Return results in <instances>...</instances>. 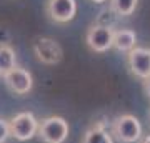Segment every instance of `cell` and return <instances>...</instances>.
<instances>
[{
  "label": "cell",
  "instance_id": "cell-1",
  "mask_svg": "<svg viewBox=\"0 0 150 143\" xmlns=\"http://www.w3.org/2000/svg\"><path fill=\"white\" fill-rule=\"evenodd\" d=\"M142 123L132 113L118 115L112 122V132L110 135L117 138L120 143H137L142 138Z\"/></svg>",
  "mask_w": 150,
  "mask_h": 143
},
{
  "label": "cell",
  "instance_id": "cell-2",
  "mask_svg": "<svg viewBox=\"0 0 150 143\" xmlns=\"http://www.w3.org/2000/svg\"><path fill=\"white\" fill-rule=\"evenodd\" d=\"M70 127L64 117L52 115L38 122L37 135L43 143H64L69 137Z\"/></svg>",
  "mask_w": 150,
  "mask_h": 143
},
{
  "label": "cell",
  "instance_id": "cell-3",
  "mask_svg": "<svg viewBox=\"0 0 150 143\" xmlns=\"http://www.w3.org/2000/svg\"><path fill=\"white\" fill-rule=\"evenodd\" d=\"M8 128H10V137L18 142H27L37 135L38 120L32 111H20L8 122Z\"/></svg>",
  "mask_w": 150,
  "mask_h": 143
},
{
  "label": "cell",
  "instance_id": "cell-4",
  "mask_svg": "<svg viewBox=\"0 0 150 143\" xmlns=\"http://www.w3.org/2000/svg\"><path fill=\"white\" fill-rule=\"evenodd\" d=\"M32 48H33V53H35L37 60L45 65H57L64 58V50H62L60 43L55 38L37 37Z\"/></svg>",
  "mask_w": 150,
  "mask_h": 143
},
{
  "label": "cell",
  "instance_id": "cell-5",
  "mask_svg": "<svg viewBox=\"0 0 150 143\" xmlns=\"http://www.w3.org/2000/svg\"><path fill=\"white\" fill-rule=\"evenodd\" d=\"M112 40H113V28L110 25H102L97 23L92 25L87 30L85 42L92 52L95 53H105L112 48Z\"/></svg>",
  "mask_w": 150,
  "mask_h": 143
},
{
  "label": "cell",
  "instance_id": "cell-6",
  "mask_svg": "<svg viewBox=\"0 0 150 143\" xmlns=\"http://www.w3.org/2000/svg\"><path fill=\"white\" fill-rule=\"evenodd\" d=\"M4 77V82L8 87V90L13 92L15 95H27L28 92L33 88V78L32 73L28 70L22 68V67H15L10 72H7Z\"/></svg>",
  "mask_w": 150,
  "mask_h": 143
},
{
  "label": "cell",
  "instance_id": "cell-7",
  "mask_svg": "<svg viewBox=\"0 0 150 143\" xmlns=\"http://www.w3.org/2000/svg\"><path fill=\"white\" fill-rule=\"evenodd\" d=\"M127 65L132 75L137 78L145 80L150 77V48L149 47H135L127 53Z\"/></svg>",
  "mask_w": 150,
  "mask_h": 143
},
{
  "label": "cell",
  "instance_id": "cell-8",
  "mask_svg": "<svg viewBox=\"0 0 150 143\" xmlns=\"http://www.w3.org/2000/svg\"><path fill=\"white\" fill-rule=\"evenodd\" d=\"M47 13L50 20L57 23H69L74 20L77 13V2L75 0H48Z\"/></svg>",
  "mask_w": 150,
  "mask_h": 143
},
{
  "label": "cell",
  "instance_id": "cell-9",
  "mask_svg": "<svg viewBox=\"0 0 150 143\" xmlns=\"http://www.w3.org/2000/svg\"><path fill=\"white\" fill-rule=\"evenodd\" d=\"M137 47V35L130 28H120L113 30V40H112V48L117 52L129 53L132 48Z\"/></svg>",
  "mask_w": 150,
  "mask_h": 143
},
{
  "label": "cell",
  "instance_id": "cell-10",
  "mask_svg": "<svg viewBox=\"0 0 150 143\" xmlns=\"http://www.w3.org/2000/svg\"><path fill=\"white\" fill-rule=\"evenodd\" d=\"M82 143H113V138L103 123H95L83 133Z\"/></svg>",
  "mask_w": 150,
  "mask_h": 143
},
{
  "label": "cell",
  "instance_id": "cell-11",
  "mask_svg": "<svg viewBox=\"0 0 150 143\" xmlns=\"http://www.w3.org/2000/svg\"><path fill=\"white\" fill-rule=\"evenodd\" d=\"M15 67H17L15 50L7 43H0V75H5L7 72H10Z\"/></svg>",
  "mask_w": 150,
  "mask_h": 143
},
{
  "label": "cell",
  "instance_id": "cell-12",
  "mask_svg": "<svg viewBox=\"0 0 150 143\" xmlns=\"http://www.w3.org/2000/svg\"><path fill=\"white\" fill-rule=\"evenodd\" d=\"M139 0H110V8L120 17H130L137 8Z\"/></svg>",
  "mask_w": 150,
  "mask_h": 143
},
{
  "label": "cell",
  "instance_id": "cell-13",
  "mask_svg": "<svg viewBox=\"0 0 150 143\" xmlns=\"http://www.w3.org/2000/svg\"><path fill=\"white\" fill-rule=\"evenodd\" d=\"M10 137V128H8V122L0 118V143H5Z\"/></svg>",
  "mask_w": 150,
  "mask_h": 143
},
{
  "label": "cell",
  "instance_id": "cell-14",
  "mask_svg": "<svg viewBox=\"0 0 150 143\" xmlns=\"http://www.w3.org/2000/svg\"><path fill=\"white\" fill-rule=\"evenodd\" d=\"M144 90H145V93H147V97L150 98V77H147V78L144 80Z\"/></svg>",
  "mask_w": 150,
  "mask_h": 143
},
{
  "label": "cell",
  "instance_id": "cell-15",
  "mask_svg": "<svg viewBox=\"0 0 150 143\" xmlns=\"http://www.w3.org/2000/svg\"><path fill=\"white\" fill-rule=\"evenodd\" d=\"M142 143H150V135H147V137H144V140H142Z\"/></svg>",
  "mask_w": 150,
  "mask_h": 143
},
{
  "label": "cell",
  "instance_id": "cell-16",
  "mask_svg": "<svg viewBox=\"0 0 150 143\" xmlns=\"http://www.w3.org/2000/svg\"><path fill=\"white\" fill-rule=\"evenodd\" d=\"M92 2H95V4H103V2H107V0H92Z\"/></svg>",
  "mask_w": 150,
  "mask_h": 143
},
{
  "label": "cell",
  "instance_id": "cell-17",
  "mask_svg": "<svg viewBox=\"0 0 150 143\" xmlns=\"http://www.w3.org/2000/svg\"><path fill=\"white\" fill-rule=\"evenodd\" d=\"M149 118H150V113H149Z\"/></svg>",
  "mask_w": 150,
  "mask_h": 143
}]
</instances>
